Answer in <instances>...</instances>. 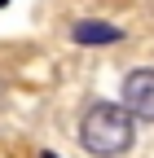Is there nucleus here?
<instances>
[{"mask_svg":"<svg viewBox=\"0 0 154 158\" xmlns=\"http://www.w3.org/2000/svg\"><path fill=\"white\" fill-rule=\"evenodd\" d=\"M132 136H137V123H132V110L119 101H92L79 118V145L92 158H119L132 149Z\"/></svg>","mask_w":154,"mask_h":158,"instance_id":"f257e3e1","label":"nucleus"},{"mask_svg":"<svg viewBox=\"0 0 154 158\" xmlns=\"http://www.w3.org/2000/svg\"><path fill=\"white\" fill-rule=\"evenodd\" d=\"M123 106L132 110V118L154 123V66H141V70L123 75Z\"/></svg>","mask_w":154,"mask_h":158,"instance_id":"f03ea898","label":"nucleus"},{"mask_svg":"<svg viewBox=\"0 0 154 158\" xmlns=\"http://www.w3.org/2000/svg\"><path fill=\"white\" fill-rule=\"evenodd\" d=\"M71 40L75 44H114V40H123V31L106 27V22H79V27H71Z\"/></svg>","mask_w":154,"mask_h":158,"instance_id":"7ed1b4c3","label":"nucleus"},{"mask_svg":"<svg viewBox=\"0 0 154 158\" xmlns=\"http://www.w3.org/2000/svg\"><path fill=\"white\" fill-rule=\"evenodd\" d=\"M40 158H57V154H40Z\"/></svg>","mask_w":154,"mask_h":158,"instance_id":"20e7f679","label":"nucleus"},{"mask_svg":"<svg viewBox=\"0 0 154 158\" xmlns=\"http://www.w3.org/2000/svg\"><path fill=\"white\" fill-rule=\"evenodd\" d=\"M0 5H5V0H0Z\"/></svg>","mask_w":154,"mask_h":158,"instance_id":"39448f33","label":"nucleus"}]
</instances>
